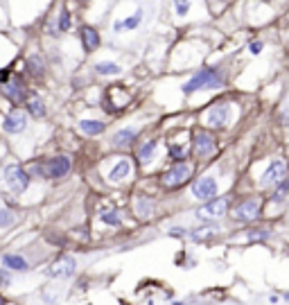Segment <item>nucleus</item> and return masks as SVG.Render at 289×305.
<instances>
[{
    "label": "nucleus",
    "instance_id": "obj_37",
    "mask_svg": "<svg viewBox=\"0 0 289 305\" xmlns=\"http://www.w3.org/2000/svg\"><path fill=\"white\" fill-rule=\"evenodd\" d=\"M0 305H5V298L3 296H0Z\"/></svg>",
    "mask_w": 289,
    "mask_h": 305
},
{
    "label": "nucleus",
    "instance_id": "obj_23",
    "mask_svg": "<svg viewBox=\"0 0 289 305\" xmlns=\"http://www.w3.org/2000/svg\"><path fill=\"white\" fill-rule=\"evenodd\" d=\"M287 194H289V179H285V181H280V183L276 186V190H273V194H271V201H273V204L285 201Z\"/></svg>",
    "mask_w": 289,
    "mask_h": 305
},
{
    "label": "nucleus",
    "instance_id": "obj_26",
    "mask_svg": "<svg viewBox=\"0 0 289 305\" xmlns=\"http://www.w3.org/2000/svg\"><path fill=\"white\" fill-rule=\"evenodd\" d=\"M95 70L99 72V75H118L122 68H120L118 64H113V61H99V64L95 66Z\"/></svg>",
    "mask_w": 289,
    "mask_h": 305
},
{
    "label": "nucleus",
    "instance_id": "obj_15",
    "mask_svg": "<svg viewBox=\"0 0 289 305\" xmlns=\"http://www.w3.org/2000/svg\"><path fill=\"white\" fill-rule=\"evenodd\" d=\"M136 138H138V129L124 127V129H120L113 134V145L115 147H131L136 143Z\"/></svg>",
    "mask_w": 289,
    "mask_h": 305
},
{
    "label": "nucleus",
    "instance_id": "obj_27",
    "mask_svg": "<svg viewBox=\"0 0 289 305\" xmlns=\"http://www.w3.org/2000/svg\"><path fill=\"white\" fill-rule=\"evenodd\" d=\"M151 208H154V201H151L149 197H140L138 201H136V213H138L140 217H147V215L151 213Z\"/></svg>",
    "mask_w": 289,
    "mask_h": 305
},
{
    "label": "nucleus",
    "instance_id": "obj_21",
    "mask_svg": "<svg viewBox=\"0 0 289 305\" xmlns=\"http://www.w3.org/2000/svg\"><path fill=\"white\" fill-rule=\"evenodd\" d=\"M80 129H82L86 136H99L104 129H107V124H104L102 120H82V122H80Z\"/></svg>",
    "mask_w": 289,
    "mask_h": 305
},
{
    "label": "nucleus",
    "instance_id": "obj_13",
    "mask_svg": "<svg viewBox=\"0 0 289 305\" xmlns=\"http://www.w3.org/2000/svg\"><path fill=\"white\" fill-rule=\"evenodd\" d=\"M25 124H28V118H25V113H18V111L7 113L3 120V129L7 134H20L25 129Z\"/></svg>",
    "mask_w": 289,
    "mask_h": 305
},
{
    "label": "nucleus",
    "instance_id": "obj_20",
    "mask_svg": "<svg viewBox=\"0 0 289 305\" xmlns=\"http://www.w3.org/2000/svg\"><path fill=\"white\" fill-rule=\"evenodd\" d=\"M25 107H28V113H32L34 118H43L45 115V104L39 95H30L25 99Z\"/></svg>",
    "mask_w": 289,
    "mask_h": 305
},
{
    "label": "nucleus",
    "instance_id": "obj_18",
    "mask_svg": "<svg viewBox=\"0 0 289 305\" xmlns=\"http://www.w3.org/2000/svg\"><path fill=\"white\" fill-rule=\"evenodd\" d=\"M170 154L174 161H186L188 156H190V140H186V143H174V140H170Z\"/></svg>",
    "mask_w": 289,
    "mask_h": 305
},
{
    "label": "nucleus",
    "instance_id": "obj_11",
    "mask_svg": "<svg viewBox=\"0 0 289 305\" xmlns=\"http://www.w3.org/2000/svg\"><path fill=\"white\" fill-rule=\"evenodd\" d=\"M192 147L199 159H208V156H213L215 151H217V140H215V136L208 134V131H199V134L194 136Z\"/></svg>",
    "mask_w": 289,
    "mask_h": 305
},
{
    "label": "nucleus",
    "instance_id": "obj_36",
    "mask_svg": "<svg viewBox=\"0 0 289 305\" xmlns=\"http://www.w3.org/2000/svg\"><path fill=\"white\" fill-rule=\"evenodd\" d=\"M172 305H186V303H183V301H174V303H172Z\"/></svg>",
    "mask_w": 289,
    "mask_h": 305
},
{
    "label": "nucleus",
    "instance_id": "obj_3",
    "mask_svg": "<svg viewBox=\"0 0 289 305\" xmlns=\"http://www.w3.org/2000/svg\"><path fill=\"white\" fill-rule=\"evenodd\" d=\"M190 176H192V165L186 161H181V163H176V165H172L161 179H163V186L174 190V188H181L183 183L190 181Z\"/></svg>",
    "mask_w": 289,
    "mask_h": 305
},
{
    "label": "nucleus",
    "instance_id": "obj_33",
    "mask_svg": "<svg viewBox=\"0 0 289 305\" xmlns=\"http://www.w3.org/2000/svg\"><path fill=\"white\" fill-rule=\"evenodd\" d=\"M0 285H5V287H9L12 285V273H9V269H0Z\"/></svg>",
    "mask_w": 289,
    "mask_h": 305
},
{
    "label": "nucleus",
    "instance_id": "obj_6",
    "mask_svg": "<svg viewBox=\"0 0 289 305\" xmlns=\"http://www.w3.org/2000/svg\"><path fill=\"white\" fill-rule=\"evenodd\" d=\"M70 170H72L70 156H57V159L43 163V165L39 167V174L45 179H64Z\"/></svg>",
    "mask_w": 289,
    "mask_h": 305
},
{
    "label": "nucleus",
    "instance_id": "obj_25",
    "mask_svg": "<svg viewBox=\"0 0 289 305\" xmlns=\"http://www.w3.org/2000/svg\"><path fill=\"white\" fill-rule=\"evenodd\" d=\"M269 235H271L269 228H251V231H246V240H249V242H265V240H269Z\"/></svg>",
    "mask_w": 289,
    "mask_h": 305
},
{
    "label": "nucleus",
    "instance_id": "obj_1",
    "mask_svg": "<svg viewBox=\"0 0 289 305\" xmlns=\"http://www.w3.org/2000/svg\"><path fill=\"white\" fill-rule=\"evenodd\" d=\"M224 84V77L219 75V70L215 68H203V70L194 72V75L183 84V93L186 95H192L197 91H213V88H219Z\"/></svg>",
    "mask_w": 289,
    "mask_h": 305
},
{
    "label": "nucleus",
    "instance_id": "obj_14",
    "mask_svg": "<svg viewBox=\"0 0 289 305\" xmlns=\"http://www.w3.org/2000/svg\"><path fill=\"white\" fill-rule=\"evenodd\" d=\"M3 267L9 271H30V262L18 253H5L3 256Z\"/></svg>",
    "mask_w": 289,
    "mask_h": 305
},
{
    "label": "nucleus",
    "instance_id": "obj_10",
    "mask_svg": "<svg viewBox=\"0 0 289 305\" xmlns=\"http://www.w3.org/2000/svg\"><path fill=\"white\" fill-rule=\"evenodd\" d=\"M192 194L201 201H210L217 197V179L215 176H201L192 183Z\"/></svg>",
    "mask_w": 289,
    "mask_h": 305
},
{
    "label": "nucleus",
    "instance_id": "obj_34",
    "mask_svg": "<svg viewBox=\"0 0 289 305\" xmlns=\"http://www.w3.org/2000/svg\"><path fill=\"white\" fill-rule=\"evenodd\" d=\"M260 50H262V43L260 41H253V43H251V52H253V55H260Z\"/></svg>",
    "mask_w": 289,
    "mask_h": 305
},
{
    "label": "nucleus",
    "instance_id": "obj_38",
    "mask_svg": "<svg viewBox=\"0 0 289 305\" xmlns=\"http://www.w3.org/2000/svg\"><path fill=\"white\" fill-rule=\"evenodd\" d=\"M267 3H269V0H267Z\"/></svg>",
    "mask_w": 289,
    "mask_h": 305
},
{
    "label": "nucleus",
    "instance_id": "obj_19",
    "mask_svg": "<svg viewBox=\"0 0 289 305\" xmlns=\"http://www.w3.org/2000/svg\"><path fill=\"white\" fill-rule=\"evenodd\" d=\"M129 172H131V163L127 159H120L118 161V165L111 170V174H109V179H111L113 183H118V181H124V179L129 176Z\"/></svg>",
    "mask_w": 289,
    "mask_h": 305
},
{
    "label": "nucleus",
    "instance_id": "obj_16",
    "mask_svg": "<svg viewBox=\"0 0 289 305\" xmlns=\"http://www.w3.org/2000/svg\"><path fill=\"white\" fill-rule=\"evenodd\" d=\"M217 224H203L199 226V228H192L190 233H188V238H190L192 242H208L210 238H215L217 235Z\"/></svg>",
    "mask_w": 289,
    "mask_h": 305
},
{
    "label": "nucleus",
    "instance_id": "obj_32",
    "mask_svg": "<svg viewBox=\"0 0 289 305\" xmlns=\"http://www.w3.org/2000/svg\"><path fill=\"white\" fill-rule=\"evenodd\" d=\"M57 28H59V32H66V30H70V14L66 12H61V16H59V25H57Z\"/></svg>",
    "mask_w": 289,
    "mask_h": 305
},
{
    "label": "nucleus",
    "instance_id": "obj_5",
    "mask_svg": "<svg viewBox=\"0 0 289 305\" xmlns=\"http://www.w3.org/2000/svg\"><path fill=\"white\" fill-rule=\"evenodd\" d=\"M287 179V161L285 159H273L269 163L265 172L260 176V186L262 188H271V186H278L280 181Z\"/></svg>",
    "mask_w": 289,
    "mask_h": 305
},
{
    "label": "nucleus",
    "instance_id": "obj_7",
    "mask_svg": "<svg viewBox=\"0 0 289 305\" xmlns=\"http://www.w3.org/2000/svg\"><path fill=\"white\" fill-rule=\"evenodd\" d=\"M5 183H7V188L12 192H25L30 186V174L23 170L20 165H7L5 167Z\"/></svg>",
    "mask_w": 289,
    "mask_h": 305
},
{
    "label": "nucleus",
    "instance_id": "obj_29",
    "mask_svg": "<svg viewBox=\"0 0 289 305\" xmlns=\"http://www.w3.org/2000/svg\"><path fill=\"white\" fill-rule=\"evenodd\" d=\"M16 222V217H14V213L9 208H0V228H7V226H12Z\"/></svg>",
    "mask_w": 289,
    "mask_h": 305
},
{
    "label": "nucleus",
    "instance_id": "obj_30",
    "mask_svg": "<svg viewBox=\"0 0 289 305\" xmlns=\"http://www.w3.org/2000/svg\"><path fill=\"white\" fill-rule=\"evenodd\" d=\"M140 20H143V9H138L134 16H129L127 20H124V30H136L140 25Z\"/></svg>",
    "mask_w": 289,
    "mask_h": 305
},
{
    "label": "nucleus",
    "instance_id": "obj_24",
    "mask_svg": "<svg viewBox=\"0 0 289 305\" xmlns=\"http://www.w3.org/2000/svg\"><path fill=\"white\" fill-rule=\"evenodd\" d=\"M28 70L32 72L34 77H41V75H43L45 68H43V61H41V57H39V55H32V57L28 59Z\"/></svg>",
    "mask_w": 289,
    "mask_h": 305
},
{
    "label": "nucleus",
    "instance_id": "obj_9",
    "mask_svg": "<svg viewBox=\"0 0 289 305\" xmlns=\"http://www.w3.org/2000/svg\"><path fill=\"white\" fill-rule=\"evenodd\" d=\"M48 273L50 278H72L77 273V260L72 256H61V258H57L55 262L48 267Z\"/></svg>",
    "mask_w": 289,
    "mask_h": 305
},
{
    "label": "nucleus",
    "instance_id": "obj_2",
    "mask_svg": "<svg viewBox=\"0 0 289 305\" xmlns=\"http://www.w3.org/2000/svg\"><path fill=\"white\" fill-rule=\"evenodd\" d=\"M230 118H233V104L230 102H215L213 107L203 113V124L210 129H224L228 127Z\"/></svg>",
    "mask_w": 289,
    "mask_h": 305
},
{
    "label": "nucleus",
    "instance_id": "obj_22",
    "mask_svg": "<svg viewBox=\"0 0 289 305\" xmlns=\"http://www.w3.org/2000/svg\"><path fill=\"white\" fill-rule=\"evenodd\" d=\"M156 149H159V143H156V140H149V143H145V145L138 149V159H140V163H149V161H151V156L156 154Z\"/></svg>",
    "mask_w": 289,
    "mask_h": 305
},
{
    "label": "nucleus",
    "instance_id": "obj_31",
    "mask_svg": "<svg viewBox=\"0 0 289 305\" xmlns=\"http://www.w3.org/2000/svg\"><path fill=\"white\" fill-rule=\"evenodd\" d=\"M174 7H176L178 16H186L190 12V0H174Z\"/></svg>",
    "mask_w": 289,
    "mask_h": 305
},
{
    "label": "nucleus",
    "instance_id": "obj_4",
    "mask_svg": "<svg viewBox=\"0 0 289 305\" xmlns=\"http://www.w3.org/2000/svg\"><path fill=\"white\" fill-rule=\"evenodd\" d=\"M228 208H230L228 197H215V199H210V201L203 204V206L197 208V217L203 219V222H208V219H219L228 213Z\"/></svg>",
    "mask_w": 289,
    "mask_h": 305
},
{
    "label": "nucleus",
    "instance_id": "obj_17",
    "mask_svg": "<svg viewBox=\"0 0 289 305\" xmlns=\"http://www.w3.org/2000/svg\"><path fill=\"white\" fill-rule=\"evenodd\" d=\"M80 34H82V43H84V50H86V52H93L99 43H102L99 34L91 28V25H84V28L80 30Z\"/></svg>",
    "mask_w": 289,
    "mask_h": 305
},
{
    "label": "nucleus",
    "instance_id": "obj_35",
    "mask_svg": "<svg viewBox=\"0 0 289 305\" xmlns=\"http://www.w3.org/2000/svg\"><path fill=\"white\" fill-rule=\"evenodd\" d=\"M170 235H174V238H183L186 231H183V228H170Z\"/></svg>",
    "mask_w": 289,
    "mask_h": 305
},
{
    "label": "nucleus",
    "instance_id": "obj_28",
    "mask_svg": "<svg viewBox=\"0 0 289 305\" xmlns=\"http://www.w3.org/2000/svg\"><path fill=\"white\" fill-rule=\"evenodd\" d=\"M99 219H102L104 224H109V226H120L122 224L118 210H104V213H99Z\"/></svg>",
    "mask_w": 289,
    "mask_h": 305
},
{
    "label": "nucleus",
    "instance_id": "obj_12",
    "mask_svg": "<svg viewBox=\"0 0 289 305\" xmlns=\"http://www.w3.org/2000/svg\"><path fill=\"white\" fill-rule=\"evenodd\" d=\"M3 93L12 104H18V102H23V99H28V88H25L20 77H9V82L3 86Z\"/></svg>",
    "mask_w": 289,
    "mask_h": 305
},
{
    "label": "nucleus",
    "instance_id": "obj_8",
    "mask_svg": "<svg viewBox=\"0 0 289 305\" xmlns=\"http://www.w3.org/2000/svg\"><path fill=\"white\" fill-rule=\"evenodd\" d=\"M260 208H262V201L260 199H244V201H240L238 206L233 210V219L235 222H244V224H251L255 222L257 217H260Z\"/></svg>",
    "mask_w": 289,
    "mask_h": 305
}]
</instances>
